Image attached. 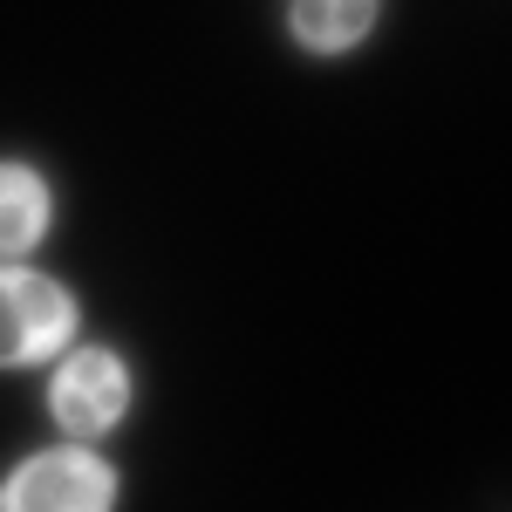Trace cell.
<instances>
[{"label": "cell", "mask_w": 512, "mask_h": 512, "mask_svg": "<svg viewBox=\"0 0 512 512\" xmlns=\"http://www.w3.org/2000/svg\"><path fill=\"white\" fill-rule=\"evenodd\" d=\"M55 219V192L35 164L0 158V260H28Z\"/></svg>", "instance_id": "obj_4"}, {"label": "cell", "mask_w": 512, "mask_h": 512, "mask_svg": "<svg viewBox=\"0 0 512 512\" xmlns=\"http://www.w3.org/2000/svg\"><path fill=\"white\" fill-rule=\"evenodd\" d=\"M383 21V0H294L287 28L308 55H349L355 41H369V28Z\"/></svg>", "instance_id": "obj_5"}, {"label": "cell", "mask_w": 512, "mask_h": 512, "mask_svg": "<svg viewBox=\"0 0 512 512\" xmlns=\"http://www.w3.org/2000/svg\"><path fill=\"white\" fill-rule=\"evenodd\" d=\"M130 362L117 349H62L55 376H48V417L69 437H103L130 417Z\"/></svg>", "instance_id": "obj_2"}, {"label": "cell", "mask_w": 512, "mask_h": 512, "mask_svg": "<svg viewBox=\"0 0 512 512\" xmlns=\"http://www.w3.org/2000/svg\"><path fill=\"white\" fill-rule=\"evenodd\" d=\"M103 506H117V472L96 451H82V437L69 451H41L0 478V512H103Z\"/></svg>", "instance_id": "obj_3"}, {"label": "cell", "mask_w": 512, "mask_h": 512, "mask_svg": "<svg viewBox=\"0 0 512 512\" xmlns=\"http://www.w3.org/2000/svg\"><path fill=\"white\" fill-rule=\"evenodd\" d=\"M76 342V294L21 260H0V369H41Z\"/></svg>", "instance_id": "obj_1"}]
</instances>
